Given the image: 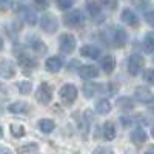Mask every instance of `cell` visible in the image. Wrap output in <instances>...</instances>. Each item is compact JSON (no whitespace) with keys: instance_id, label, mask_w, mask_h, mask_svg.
<instances>
[{"instance_id":"1","label":"cell","mask_w":154,"mask_h":154,"mask_svg":"<svg viewBox=\"0 0 154 154\" xmlns=\"http://www.w3.org/2000/svg\"><path fill=\"white\" fill-rule=\"evenodd\" d=\"M59 96H60L62 102H63L65 105H71V103H74L75 99H77V88H75L74 85L66 83V85H63V86L60 88Z\"/></svg>"},{"instance_id":"2","label":"cell","mask_w":154,"mask_h":154,"mask_svg":"<svg viewBox=\"0 0 154 154\" xmlns=\"http://www.w3.org/2000/svg\"><path fill=\"white\" fill-rule=\"evenodd\" d=\"M143 65H145L143 57L140 56V54H133V56H130V59H128V63H126L128 72H130L131 75H137L140 71L143 69Z\"/></svg>"},{"instance_id":"3","label":"cell","mask_w":154,"mask_h":154,"mask_svg":"<svg viewBox=\"0 0 154 154\" xmlns=\"http://www.w3.org/2000/svg\"><path fill=\"white\" fill-rule=\"evenodd\" d=\"M40 26H42V29H43L45 32L53 34V32H56V31H57L59 22H57V19H56L53 14L46 12V14H43V16H42V19H40Z\"/></svg>"},{"instance_id":"4","label":"cell","mask_w":154,"mask_h":154,"mask_svg":"<svg viewBox=\"0 0 154 154\" xmlns=\"http://www.w3.org/2000/svg\"><path fill=\"white\" fill-rule=\"evenodd\" d=\"M59 46L63 54H71L75 49V38L72 34H62L59 38Z\"/></svg>"},{"instance_id":"5","label":"cell","mask_w":154,"mask_h":154,"mask_svg":"<svg viewBox=\"0 0 154 154\" xmlns=\"http://www.w3.org/2000/svg\"><path fill=\"white\" fill-rule=\"evenodd\" d=\"M35 99L38 103L42 105H48L51 99H53V91H51V88L48 83H40L37 88V93H35Z\"/></svg>"},{"instance_id":"6","label":"cell","mask_w":154,"mask_h":154,"mask_svg":"<svg viewBox=\"0 0 154 154\" xmlns=\"http://www.w3.org/2000/svg\"><path fill=\"white\" fill-rule=\"evenodd\" d=\"M86 8H88V12H89V17H91V20L94 23L103 22V19H105L103 9H102V6H99L94 0H88V2H86Z\"/></svg>"},{"instance_id":"7","label":"cell","mask_w":154,"mask_h":154,"mask_svg":"<svg viewBox=\"0 0 154 154\" xmlns=\"http://www.w3.org/2000/svg\"><path fill=\"white\" fill-rule=\"evenodd\" d=\"M65 25L66 26H71V28H77V26H82L83 22H85V17L80 11H72L69 14L65 16Z\"/></svg>"},{"instance_id":"8","label":"cell","mask_w":154,"mask_h":154,"mask_svg":"<svg viewBox=\"0 0 154 154\" xmlns=\"http://www.w3.org/2000/svg\"><path fill=\"white\" fill-rule=\"evenodd\" d=\"M126 38H128V35H126V31H125L123 28H120V26L114 28V32H112V43H114L116 48H123L125 43H126Z\"/></svg>"},{"instance_id":"9","label":"cell","mask_w":154,"mask_h":154,"mask_svg":"<svg viewBox=\"0 0 154 154\" xmlns=\"http://www.w3.org/2000/svg\"><path fill=\"white\" fill-rule=\"evenodd\" d=\"M134 97L139 100V102H143V103H149V102L154 99L152 93L146 86H137L134 89Z\"/></svg>"},{"instance_id":"10","label":"cell","mask_w":154,"mask_h":154,"mask_svg":"<svg viewBox=\"0 0 154 154\" xmlns=\"http://www.w3.org/2000/svg\"><path fill=\"white\" fill-rule=\"evenodd\" d=\"M14 74H16V66L11 62L8 60L0 62V75L5 77V79H11V77H14Z\"/></svg>"},{"instance_id":"11","label":"cell","mask_w":154,"mask_h":154,"mask_svg":"<svg viewBox=\"0 0 154 154\" xmlns=\"http://www.w3.org/2000/svg\"><path fill=\"white\" fill-rule=\"evenodd\" d=\"M62 66H63L62 59L60 57H56V56L54 57H49L46 60V63H45V68H46L48 72H59L62 69Z\"/></svg>"},{"instance_id":"12","label":"cell","mask_w":154,"mask_h":154,"mask_svg":"<svg viewBox=\"0 0 154 154\" xmlns=\"http://www.w3.org/2000/svg\"><path fill=\"white\" fill-rule=\"evenodd\" d=\"M17 62L19 65L25 69H34L37 66V62L31 57V56H26V54H19L17 56Z\"/></svg>"},{"instance_id":"13","label":"cell","mask_w":154,"mask_h":154,"mask_svg":"<svg viewBox=\"0 0 154 154\" xmlns=\"http://www.w3.org/2000/svg\"><path fill=\"white\" fill-rule=\"evenodd\" d=\"M79 74H80V77H83V79H96V77L99 75V69L94 65H83V66H80Z\"/></svg>"},{"instance_id":"14","label":"cell","mask_w":154,"mask_h":154,"mask_svg":"<svg viewBox=\"0 0 154 154\" xmlns=\"http://www.w3.org/2000/svg\"><path fill=\"white\" fill-rule=\"evenodd\" d=\"M131 140L136 146H142L146 142V133L142 130V128H136L131 133Z\"/></svg>"},{"instance_id":"15","label":"cell","mask_w":154,"mask_h":154,"mask_svg":"<svg viewBox=\"0 0 154 154\" xmlns=\"http://www.w3.org/2000/svg\"><path fill=\"white\" fill-rule=\"evenodd\" d=\"M80 54L86 59H97L100 56V49L97 46H93V45H85L80 48Z\"/></svg>"},{"instance_id":"16","label":"cell","mask_w":154,"mask_h":154,"mask_svg":"<svg viewBox=\"0 0 154 154\" xmlns=\"http://www.w3.org/2000/svg\"><path fill=\"white\" fill-rule=\"evenodd\" d=\"M122 22L130 25V26H139V17L134 14L131 9H125L122 12Z\"/></svg>"},{"instance_id":"17","label":"cell","mask_w":154,"mask_h":154,"mask_svg":"<svg viewBox=\"0 0 154 154\" xmlns=\"http://www.w3.org/2000/svg\"><path fill=\"white\" fill-rule=\"evenodd\" d=\"M11 112L14 114H25L29 111V105L26 103V102H14V103H11L9 108H8Z\"/></svg>"},{"instance_id":"18","label":"cell","mask_w":154,"mask_h":154,"mask_svg":"<svg viewBox=\"0 0 154 154\" xmlns=\"http://www.w3.org/2000/svg\"><path fill=\"white\" fill-rule=\"evenodd\" d=\"M114 66H116V60L111 54H106L103 59H102V68H103L105 74H111L114 71Z\"/></svg>"},{"instance_id":"19","label":"cell","mask_w":154,"mask_h":154,"mask_svg":"<svg viewBox=\"0 0 154 154\" xmlns=\"http://www.w3.org/2000/svg\"><path fill=\"white\" fill-rule=\"evenodd\" d=\"M28 42H29V46H31L34 51H37V53H46V46L43 45V42H42L38 37L31 35V37H28Z\"/></svg>"},{"instance_id":"20","label":"cell","mask_w":154,"mask_h":154,"mask_svg":"<svg viewBox=\"0 0 154 154\" xmlns=\"http://www.w3.org/2000/svg\"><path fill=\"white\" fill-rule=\"evenodd\" d=\"M100 89H102V86H100V85H97V83H86V85L83 86L85 97H88V99L94 97V96L100 91Z\"/></svg>"},{"instance_id":"21","label":"cell","mask_w":154,"mask_h":154,"mask_svg":"<svg viewBox=\"0 0 154 154\" xmlns=\"http://www.w3.org/2000/svg\"><path fill=\"white\" fill-rule=\"evenodd\" d=\"M103 137L105 140H112L116 137V126L112 122H105L103 125Z\"/></svg>"},{"instance_id":"22","label":"cell","mask_w":154,"mask_h":154,"mask_svg":"<svg viewBox=\"0 0 154 154\" xmlns=\"http://www.w3.org/2000/svg\"><path fill=\"white\" fill-rule=\"evenodd\" d=\"M143 49L146 53H154V31L152 32H148L143 38Z\"/></svg>"},{"instance_id":"23","label":"cell","mask_w":154,"mask_h":154,"mask_svg":"<svg viewBox=\"0 0 154 154\" xmlns=\"http://www.w3.org/2000/svg\"><path fill=\"white\" fill-rule=\"evenodd\" d=\"M96 111L99 114H108L111 111V103L106 99H102V100H99L96 103Z\"/></svg>"},{"instance_id":"24","label":"cell","mask_w":154,"mask_h":154,"mask_svg":"<svg viewBox=\"0 0 154 154\" xmlns=\"http://www.w3.org/2000/svg\"><path fill=\"white\" fill-rule=\"evenodd\" d=\"M38 128H40L42 133L49 134L51 131L54 130V122L49 120V119H42V120H38Z\"/></svg>"},{"instance_id":"25","label":"cell","mask_w":154,"mask_h":154,"mask_svg":"<svg viewBox=\"0 0 154 154\" xmlns=\"http://www.w3.org/2000/svg\"><path fill=\"white\" fill-rule=\"evenodd\" d=\"M9 131H11V134L14 136L16 139H19V137L25 136V126L20 125V123H11L9 125Z\"/></svg>"},{"instance_id":"26","label":"cell","mask_w":154,"mask_h":154,"mask_svg":"<svg viewBox=\"0 0 154 154\" xmlns=\"http://www.w3.org/2000/svg\"><path fill=\"white\" fill-rule=\"evenodd\" d=\"M23 19L26 20L29 25H35L37 23V16H35V12L31 8H25L23 9Z\"/></svg>"},{"instance_id":"27","label":"cell","mask_w":154,"mask_h":154,"mask_svg":"<svg viewBox=\"0 0 154 154\" xmlns=\"http://www.w3.org/2000/svg\"><path fill=\"white\" fill-rule=\"evenodd\" d=\"M117 105H119L122 109H128V111L134 108L133 100H131V99H128V97H120V99H117Z\"/></svg>"},{"instance_id":"28","label":"cell","mask_w":154,"mask_h":154,"mask_svg":"<svg viewBox=\"0 0 154 154\" xmlns=\"http://www.w3.org/2000/svg\"><path fill=\"white\" fill-rule=\"evenodd\" d=\"M17 88H19V91H20L22 94H29L31 89H32V83H31L29 80H23V82H20V83L17 85Z\"/></svg>"},{"instance_id":"29","label":"cell","mask_w":154,"mask_h":154,"mask_svg":"<svg viewBox=\"0 0 154 154\" xmlns=\"http://www.w3.org/2000/svg\"><path fill=\"white\" fill-rule=\"evenodd\" d=\"M100 3H102V6H105L106 9L114 11L116 8H117V5H119V0H100Z\"/></svg>"},{"instance_id":"30","label":"cell","mask_w":154,"mask_h":154,"mask_svg":"<svg viewBox=\"0 0 154 154\" xmlns=\"http://www.w3.org/2000/svg\"><path fill=\"white\" fill-rule=\"evenodd\" d=\"M74 2L75 0H57V6H59V9L65 11V9H69L74 5Z\"/></svg>"},{"instance_id":"31","label":"cell","mask_w":154,"mask_h":154,"mask_svg":"<svg viewBox=\"0 0 154 154\" xmlns=\"http://www.w3.org/2000/svg\"><path fill=\"white\" fill-rule=\"evenodd\" d=\"M38 151V146L31 143V145H25V146H20L19 148V152H35Z\"/></svg>"},{"instance_id":"32","label":"cell","mask_w":154,"mask_h":154,"mask_svg":"<svg viewBox=\"0 0 154 154\" xmlns=\"http://www.w3.org/2000/svg\"><path fill=\"white\" fill-rule=\"evenodd\" d=\"M145 80L149 83V85H154V69H148L145 72Z\"/></svg>"},{"instance_id":"33","label":"cell","mask_w":154,"mask_h":154,"mask_svg":"<svg viewBox=\"0 0 154 154\" xmlns=\"http://www.w3.org/2000/svg\"><path fill=\"white\" fill-rule=\"evenodd\" d=\"M145 19H146V22L151 25V26L154 28V11H149V12H146V14H145Z\"/></svg>"},{"instance_id":"34","label":"cell","mask_w":154,"mask_h":154,"mask_svg":"<svg viewBox=\"0 0 154 154\" xmlns=\"http://www.w3.org/2000/svg\"><path fill=\"white\" fill-rule=\"evenodd\" d=\"M133 3H134L139 9H145L146 5H148V3H146V0H133Z\"/></svg>"},{"instance_id":"35","label":"cell","mask_w":154,"mask_h":154,"mask_svg":"<svg viewBox=\"0 0 154 154\" xmlns=\"http://www.w3.org/2000/svg\"><path fill=\"white\" fill-rule=\"evenodd\" d=\"M34 3H35V6H37V8H45V6L48 5L46 0H34Z\"/></svg>"},{"instance_id":"36","label":"cell","mask_w":154,"mask_h":154,"mask_svg":"<svg viewBox=\"0 0 154 154\" xmlns=\"http://www.w3.org/2000/svg\"><path fill=\"white\" fill-rule=\"evenodd\" d=\"M11 0H0V9H6Z\"/></svg>"},{"instance_id":"37","label":"cell","mask_w":154,"mask_h":154,"mask_svg":"<svg viewBox=\"0 0 154 154\" xmlns=\"http://www.w3.org/2000/svg\"><path fill=\"white\" fill-rule=\"evenodd\" d=\"M2 49H3V40L0 38V51H2Z\"/></svg>"},{"instance_id":"38","label":"cell","mask_w":154,"mask_h":154,"mask_svg":"<svg viewBox=\"0 0 154 154\" xmlns=\"http://www.w3.org/2000/svg\"><path fill=\"white\" fill-rule=\"evenodd\" d=\"M151 136H152V139H154V126L151 128Z\"/></svg>"},{"instance_id":"39","label":"cell","mask_w":154,"mask_h":154,"mask_svg":"<svg viewBox=\"0 0 154 154\" xmlns=\"http://www.w3.org/2000/svg\"><path fill=\"white\" fill-rule=\"evenodd\" d=\"M3 136V130H2V126H0V137Z\"/></svg>"}]
</instances>
